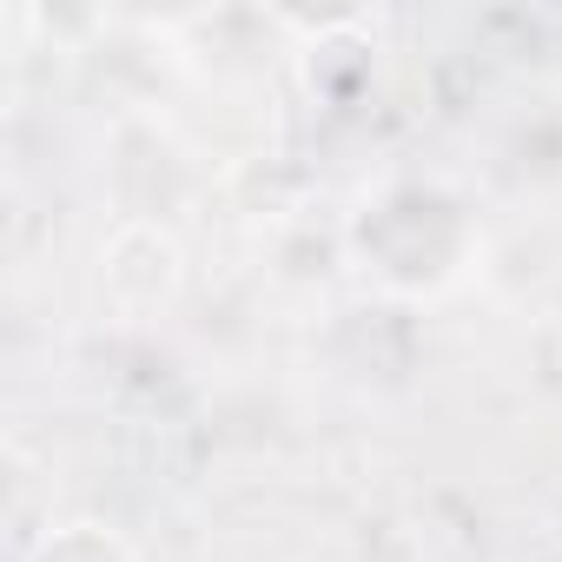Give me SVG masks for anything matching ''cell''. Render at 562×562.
Instances as JSON below:
<instances>
[{
    "mask_svg": "<svg viewBox=\"0 0 562 562\" xmlns=\"http://www.w3.org/2000/svg\"><path fill=\"white\" fill-rule=\"evenodd\" d=\"M470 205L437 179H391L351 212V258L391 299H437L476 258Z\"/></svg>",
    "mask_w": 562,
    "mask_h": 562,
    "instance_id": "6da1fadb",
    "label": "cell"
},
{
    "mask_svg": "<svg viewBox=\"0 0 562 562\" xmlns=\"http://www.w3.org/2000/svg\"><path fill=\"white\" fill-rule=\"evenodd\" d=\"M27 562H133V549L106 522H60L27 549Z\"/></svg>",
    "mask_w": 562,
    "mask_h": 562,
    "instance_id": "7a4b0ae2",
    "label": "cell"
}]
</instances>
